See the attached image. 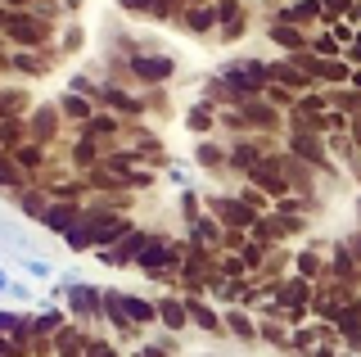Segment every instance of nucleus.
<instances>
[{
    "label": "nucleus",
    "mask_w": 361,
    "mask_h": 357,
    "mask_svg": "<svg viewBox=\"0 0 361 357\" xmlns=\"http://www.w3.org/2000/svg\"><path fill=\"white\" fill-rule=\"evenodd\" d=\"M276 18H285V23H293V28H316L321 23V5H316V0H293V5H280L276 9Z\"/></svg>",
    "instance_id": "obj_8"
},
{
    "label": "nucleus",
    "mask_w": 361,
    "mask_h": 357,
    "mask_svg": "<svg viewBox=\"0 0 361 357\" xmlns=\"http://www.w3.org/2000/svg\"><path fill=\"white\" fill-rule=\"evenodd\" d=\"M257 159H262V154H257V145H248V140H240V145H235V154H231V163L240 167V172H248Z\"/></svg>",
    "instance_id": "obj_17"
},
{
    "label": "nucleus",
    "mask_w": 361,
    "mask_h": 357,
    "mask_svg": "<svg viewBox=\"0 0 361 357\" xmlns=\"http://www.w3.org/2000/svg\"><path fill=\"white\" fill-rule=\"evenodd\" d=\"M59 114L73 118V122H90V114H95V109H90V99H86L82 91H63V95H59Z\"/></svg>",
    "instance_id": "obj_13"
},
{
    "label": "nucleus",
    "mask_w": 361,
    "mask_h": 357,
    "mask_svg": "<svg viewBox=\"0 0 361 357\" xmlns=\"http://www.w3.org/2000/svg\"><path fill=\"white\" fill-rule=\"evenodd\" d=\"M271 82H276V86H289V91H307L312 77L302 73L293 59H276V63H271Z\"/></svg>",
    "instance_id": "obj_10"
},
{
    "label": "nucleus",
    "mask_w": 361,
    "mask_h": 357,
    "mask_svg": "<svg viewBox=\"0 0 361 357\" xmlns=\"http://www.w3.org/2000/svg\"><path fill=\"white\" fill-rule=\"evenodd\" d=\"M353 32H357V28L348 23V18H338V23H330V37L338 41V46H348V41H353Z\"/></svg>",
    "instance_id": "obj_26"
},
{
    "label": "nucleus",
    "mask_w": 361,
    "mask_h": 357,
    "mask_svg": "<svg viewBox=\"0 0 361 357\" xmlns=\"http://www.w3.org/2000/svg\"><path fill=\"white\" fill-rule=\"evenodd\" d=\"M176 23H185L190 32H199V37H208V32L217 28V14H212V0H203V5H185V14H180Z\"/></svg>",
    "instance_id": "obj_11"
},
{
    "label": "nucleus",
    "mask_w": 361,
    "mask_h": 357,
    "mask_svg": "<svg viewBox=\"0 0 361 357\" xmlns=\"http://www.w3.org/2000/svg\"><path fill=\"white\" fill-rule=\"evenodd\" d=\"M199 163H203V167H221V163H226V154H221V145H212V140H203V145H199Z\"/></svg>",
    "instance_id": "obj_20"
},
{
    "label": "nucleus",
    "mask_w": 361,
    "mask_h": 357,
    "mask_svg": "<svg viewBox=\"0 0 361 357\" xmlns=\"http://www.w3.org/2000/svg\"><path fill=\"white\" fill-rule=\"evenodd\" d=\"M68 308L82 312V317H95V312L104 308V294L90 289V285H73V289H68Z\"/></svg>",
    "instance_id": "obj_12"
},
{
    "label": "nucleus",
    "mask_w": 361,
    "mask_h": 357,
    "mask_svg": "<svg viewBox=\"0 0 361 357\" xmlns=\"http://www.w3.org/2000/svg\"><path fill=\"white\" fill-rule=\"evenodd\" d=\"M298 276H307V281H312V276H321V258H316L312 249L298 253Z\"/></svg>",
    "instance_id": "obj_22"
},
{
    "label": "nucleus",
    "mask_w": 361,
    "mask_h": 357,
    "mask_svg": "<svg viewBox=\"0 0 361 357\" xmlns=\"http://www.w3.org/2000/svg\"><path fill=\"white\" fill-rule=\"evenodd\" d=\"M145 240H149V236H145V231H135V226H131L127 236H118L113 244H104V249H95V258L104 262V267H127V262H135V258H140Z\"/></svg>",
    "instance_id": "obj_3"
},
{
    "label": "nucleus",
    "mask_w": 361,
    "mask_h": 357,
    "mask_svg": "<svg viewBox=\"0 0 361 357\" xmlns=\"http://www.w3.org/2000/svg\"><path fill=\"white\" fill-rule=\"evenodd\" d=\"M185 312H190V317H195V321H199V326H203V330H217V317H212V312H208V308H203V303H190Z\"/></svg>",
    "instance_id": "obj_24"
},
{
    "label": "nucleus",
    "mask_w": 361,
    "mask_h": 357,
    "mask_svg": "<svg viewBox=\"0 0 361 357\" xmlns=\"http://www.w3.org/2000/svg\"><path fill=\"white\" fill-rule=\"evenodd\" d=\"M212 122H217L212 104H195V109L185 114V127H190V131H212Z\"/></svg>",
    "instance_id": "obj_15"
},
{
    "label": "nucleus",
    "mask_w": 361,
    "mask_h": 357,
    "mask_svg": "<svg viewBox=\"0 0 361 357\" xmlns=\"http://www.w3.org/2000/svg\"><path fill=\"white\" fill-rule=\"evenodd\" d=\"M158 317H163V321H167L172 330H180V326H185V317H190V312L180 308L176 298H163V303H158Z\"/></svg>",
    "instance_id": "obj_16"
},
{
    "label": "nucleus",
    "mask_w": 361,
    "mask_h": 357,
    "mask_svg": "<svg viewBox=\"0 0 361 357\" xmlns=\"http://www.w3.org/2000/svg\"><path fill=\"white\" fill-rule=\"evenodd\" d=\"M5 23H9V9H5V5H0V28H5Z\"/></svg>",
    "instance_id": "obj_35"
},
{
    "label": "nucleus",
    "mask_w": 361,
    "mask_h": 357,
    "mask_svg": "<svg viewBox=\"0 0 361 357\" xmlns=\"http://www.w3.org/2000/svg\"><path fill=\"white\" fill-rule=\"evenodd\" d=\"M118 9H122V14H131V18H149L154 0H118Z\"/></svg>",
    "instance_id": "obj_21"
},
{
    "label": "nucleus",
    "mask_w": 361,
    "mask_h": 357,
    "mask_svg": "<svg viewBox=\"0 0 361 357\" xmlns=\"http://www.w3.org/2000/svg\"><path fill=\"white\" fill-rule=\"evenodd\" d=\"M82 41H86V32H82V28H68V32H63V50H68V54L82 50Z\"/></svg>",
    "instance_id": "obj_27"
},
{
    "label": "nucleus",
    "mask_w": 361,
    "mask_h": 357,
    "mask_svg": "<svg viewBox=\"0 0 361 357\" xmlns=\"http://www.w3.org/2000/svg\"><path fill=\"white\" fill-rule=\"evenodd\" d=\"M32 131H37L41 140L54 136V109H37V118H32Z\"/></svg>",
    "instance_id": "obj_19"
},
{
    "label": "nucleus",
    "mask_w": 361,
    "mask_h": 357,
    "mask_svg": "<svg viewBox=\"0 0 361 357\" xmlns=\"http://www.w3.org/2000/svg\"><path fill=\"white\" fill-rule=\"evenodd\" d=\"M348 82H353V86H357V91H361V68H353V77H348Z\"/></svg>",
    "instance_id": "obj_34"
},
{
    "label": "nucleus",
    "mask_w": 361,
    "mask_h": 357,
    "mask_svg": "<svg viewBox=\"0 0 361 357\" xmlns=\"http://www.w3.org/2000/svg\"><path fill=\"white\" fill-rule=\"evenodd\" d=\"M267 37L276 41V46L285 50V54H298V50H307V32H302V28H293V23H285V18H271Z\"/></svg>",
    "instance_id": "obj_6"
},
{
    "label": "nucleus",
    "mask_w": 361,
    "mask_h": 357,
    "mask_svg": "<svg viewBox=\"0 0 361 357\" xmlns=\"http://www.w3.org/2000/svg\"><path fill=\"white\" fill-rule=\"evenodd\" d=\"M348 23H353V28H361V0H348Z\"/></svg>",
    "instance_id": "obj_31"
},
{
    "label": "nucleus",
    "mask_w": 361,
    "mask_h": 357,
    "mask_svg": "<svg viewBox=\"0 0 361 357\" xmlns=\"http://www.w3.org/2000/svg\"><path fill=\"white\" fill-rule=\"evenodd\" d=\"M231 326H235V334H240V339H253V326H248L244 312H231Z\"/></svg>",
    "instance_id": "obj_28"
},
{
    "label": "nucleus",
    "mask_w": 361,
    "mask_h": 357,
    "mask_svg": "<svg viewBox=\"0 0 361 357\" xmlns=\"http://www.w3.org/2000/svg\"><path fill=\"white\" fill-rule=\"evenodd\" d=\"M77 222H82V208H77V204H50V208L41 213V226L54 231V236H68Z\"/></svg>",
    "instance_id": "obj_7"
},
{
    "label": "nucleus",
    "mask_w": 361,
    "mask_h": 357,
    "mask_svg": "<svg viewBox=\"0 0 361 357\" xmlns=\"http://www.w3.org/2000/svg\"><path fill=\"white\" fill-rule=\"evenodd\" d=\"M99 99H104V104H113V109H122V114H140V99H131L127 91H118V86H104V91H99Z\"/></svg>",
    "instance_id": "obj_14"
},
{
    "label": "nucleus",
    "mask_w": 361,
    "mask_h": 357,
    "mask_svg": "<svg viewBox=\"0 0 361 357\" xmlns=\"http://www.w3.org/2000/svg\"><path fill=\"white\" fill-rule=\"evenodd\" d=\"M212 213L221 222H231V226H244V231L257 222V208H248L244 199H212Z\"/></svg>",
    "instance_id": "obj_9"
},
{
    "label": "nucleus",
    "mask_w": 361,
    "mask_h": 357,
    "mask_svg": "<svg viewBox=\"0 0 361 357\" xmlns=\"http://www.w3.org/2000/svg\"><path fill=\"white\" fill-rule=\"evenodd\" d=\"M135 267L149 272V276H158V272H167V267H180V249H176V244H163V240H145Z\"/></svg>",
    "instance_id": "obj_5"
},
{
    "label": "nucleus",
    "mask_w": 361,
    "mask_h": 357,
    "mask_svg": "<svg viewBox=\"0 0 361 357\" xmlns=\"http://www.w3.org/2000/svg\"><path fill=\"white\" fill-rule=\"evenodd\" d=\"M212 14H217V28H221V23L244 14V0H212Z\"/></svg>",
    "instance_id": "obj_18"
},
{
    "label": "nucleus",
    "mask_w": 361,
    "mask_h": 357,
    "mask_svg": "<svg viewBox=\"0 0 361 357\" xmlns=\"http://www.w3.org/2000/svg\"><path fill=\"white\" fill-rule=\"evenodd\" d=\"M5 37H9V41H18V46H27V50H37V46H45L50 28H45L41 18L32 14V9H27V14L18 9V14H9V23H5Z\"/></svg>",
    "instance_id": "obj_4"
},
{
    "label": "nucleus",
    "mask_w": 361,
    "mask_h": 357,
    "mask_svg": "<svg viewBox=\"0 0 361 357\" xmlns=\"http://www.w3.org/2000/svg\"><path fill=\"white\" fill-rule=\"evenodd\" d=\"M221 272H226V276H240V272H244V258H226Z\"/></svg>",
    "instance_id": "obj_32"
},
{
    "label": "nucleus",
    "mask_w": 361,
    "mask_h": 357,
    "mask_svg": "<svg viewBox=\"0 0 361 357\" xmlns=\"http://www.w3.org/2000/svg\"><path fill=\"white\" fill-rule=\"evenodd\" d=\"M23 267H27V272H32V276H50V267H45L41 258H27V262H23Z\"/></svg>",
    "instance_id": "obj_33"
},
{
    "label": "nucleus",
    "mask_w": 361,
    "mask_h": 357,
    "mask_svg": "<svg viewBox=\"0 0 361 357\" xmlns=\"http://www.w3.org/2000/svg\"><path fill=\"white\" fill-rule=\"evenodd\" d=\"M18 163H23V167L41 163V150H37V145H23V150H18Z\"/></svg>",
    "instance_id": "obj_30"
},
{
    "label": "nucleus",
    "mask_w": 361,
    "mask_h": 357,
    "mask_svg": "<svg viewBox=\"0 0 361 357\" xmlns=\"http://www.w3.org/2000/svg\"><path fill=\"white\" fill-rule=\"evenodd\" d=\"M221 77H226V86H235L240 95H262L267 86H271V63H262V59H231L221 68Z\"/></svg>",
    "instance_id": "obj_1"
},
{
    "label": "nucleus",
    "mask_w": 361,
    "mask_h": 357,
    "mask_svg": "<svg viewBox=\"0 0 361 357\" xmlns=\"http://www.w3.org/2000/svg\"><path fill=\"white\" fill-rule=\"evenodd\" d=\"M14 68H18V73H41V59H37V54H18Z\"/></svg>",
    "instance_id": "obj_29"
},
{
    "label": "nucleus",
    "mask_w": 361,
    "mask_h": 357,
    "mask_svg": "<svg viewBox=\"0 0 361 357\" xmlns=\"http://www.w3.org/2000/svg\"><path fill=\"white\" fill-rule=\"evenodd\" d=\"M343 59L353 63V68H361V28L353 32V41H348V46H343Z\"/></svg>",
    "instance_id": "obj_25"
},
{
    "label": "nucleus",
    "mask_w": 361,
    "mask_h": 357,
    "mask_svg": "<svg viewBox=\"0 0 361 357\" xmlns=\"http://www.w3.org/2000/svg\"><path fill=\"white\" fill-rule=\"evenodd\" d=\"M131 77H135V82H145V86H163V82H172V77H176V59H172V54L140 50V54H131Z\"/></svg>",
    "instance_id": "obj_2"
},
{
    "label": "nucleus",
    "mask_w": 361,
    "mask_h": 357,
    "mask_svg": "<svg viewBox=\"0 0 361 357\" xmlns=\"http://www.w3.org/2000/svg\"><path fill=\"white\" fill-rule=\"evenodd\" d=\"M45 208H50V204H45V195H23V213H27V217H37V222H41Z\"/></svg>",
    "instance_id": "obj_23"
}]
</instances>
